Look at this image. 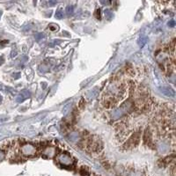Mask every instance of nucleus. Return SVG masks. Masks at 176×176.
<instances>
[{
	"instance_id": "f257e3e1",
	"label": "nucleus",
	"mask_w": 176,
	"mask_h": 176,
	"mask_svg": "<svg viewBox=\"0 0 176 176\" xmlns=\"http://www.w3.org/2000/svg\"><path fill=\"white\" fill-rule=\"evenodd\" d=\"M139 141H140V136H139L138 133H136V134L132 135V136L130 137V138L126 142L125 144L123 145V148L133 149L137 147V144H139Z\"/></svg>"
},
{
	"instance_id": "f03ea898",
	"label": "nucleus",
	"mask_w": 176,
	"mask_h": 176,
	"mask_svg": "<svg viewBox=\"0 0 176 176\" xmlns=\"http://www.w3.org/2000/svg\"><path fill=\"white\" fill-rule=\"evenodd\" d=\"M21 152L25 156H30L35 154V147L31 144H25L21 146Z\"/></svg>"
},
{
	"instance_id": "7ed1b4c3",
	"label": "nucleus",
	"mask_w": 176,
	"mask_h": 176,
	"mask_svg": "<svg viewBox=\"0 0 176 176\" xmlns=\"http://www.w3.org/2000/svg\"><path fill=\"white\" fill-rule=\"evenodd\" d=\"M160 91H161L162 93L165 94L166 96L172 97V96L174 95V91H173L171 87H168V86L162 87V88H160Z\"/></svg>"
},
{
	"instance_id": "20e7f679",
	"label": "nucleus",
	"mask_w": 176,
	"mask_h": 176,
	"mask_svg": "<svg viewBox=\"0 0 176 176\" xmlns=\"http://www.w3.org/2000/svg\"><path fill=\"white\" fill-rule=\"evenodd\" d=\"M144 141L147 144H150L152 142V134L149 130H146L145 134H144Z\"/></svg>"
},
{
	"instance_id": "39448f33",
	"label": "nucleus",
	"mask_w": 176,
	"mask_h": 176,
	"mask_svg": "<svg viewBox=\"0 0 176 176\" xmlns=\"http://www.w3.org/2000/svg\"><path fill=\"white\" fill-rule=\"evenodd\" d=\"M39 70L42 72H47L49 71V65L46 64H42V65H40Z\"/></svg>"
},
{
	"instance_id": "423d86ee",
	"label": "nucleus",
	"mask_w": 176,
	"mask_h": 176,
	"mask_svg": "<svg viewBox=\"0 0 176 176\" xmlns=\"http://www.w3.org/2000/svg\"><path fill=\"white\" fill-rule=\"evenodd\" d=\"M56 19H63L64 18V12H63L62 9H58L57 11L56 12Z\"/></svg>"
},
{
	"instance_id": "0eeeda50",
	"label": "nucleus",
	"mask_w": 176,
	"mask_h": 176,
	"mask_svg": "<svg viewBox=\"0 0 176 176\" xmlns=\"http://www.w3.org/2000/svg\"><path fill=\"white\" fill-rule=\"evenodd\" d=\"M20 94H21V95L24 97L25 100H26V99H29L31 97L30 92H29V91H28V90H23V91H21Z\"/></svg>"
},
{
	"instance_id": "6e6552de",
	"label": "nucleus",
	"mask_w": 176,
	"mask_h": 176,
	"mask_svg": "<svg viewBox=\"0 0 176 176\" xmlns=\"http://www.w3.org/2000/svg\"><path fill=\"white\" fill-rule=\"evenodd\" d=\"M66 13L68 15H72L74 13V7L71 5H69L66 7Z\"/></svg>"
},
{
	"instance_id": "1a4fd4ad",
	"label": "nucleus",
	"mask_w": 176,
	"mask_h": 176,
	"mask_svg": "<svg viewBox=\"0 0 176 176\" xmlns=\"http://www.w3.org/2000/svg\"><path fill=\"white\" fill-rule=\"evenodd\" d=\"M105 17L107 19L110 20L113 18V13L109 10H105Z\"/></svg>"
},
{
	"instance_id": "9d476101",
	"label": "nucleus",
	"mask_w": 176,
	"mask_h": 176,
	"mask_svg": "<svg viewBox=\"0 0 176 176\" xmlns=\"http://www.w3.org/2000/svg\"><path fill=\"white\" fill-rule=\"evenodd\" d=\"M58 26L57 25H56V24H50L49 26V29L50 31H57L58 30Z\"/></svg>"
},
{
	"instance_id": "9b49d317",
	"label": "nucleus",
	"mask_w": 176,
	"mask_h": 176,
	"mask_svg": "<svg viewBox=\"0 0 176 176\" xmlns=\"http://www.w3.org/2000/svg\"><path fill=\"white\" fill-rule=\"evenodd\" d=\"M24 100H25V98L20 93L16 97V101L18 103H21V102H23Z\"/></svg>"
},
{
	"instance_id": "f8f14e48",
	"label": "nucleus",
	"mask_w": 176,
	"mask_h": 176,
	"mask_svg": "<svg viewBox=\"0 0 176 176\" xmlns=\"http://www.w3.org/2000/svg\"><path fill=\"white\" fill-rule=\"evenodd\" d=\"M43 38H44V35H43V33H38V35H35V40H38V42H40V40L42 39H43Z\"/></svg>"
},
{
	"instance_id": "ddd939ff",
	"label": "nucleus",
	"mask_w": 176,
	"mask_h": 176,
	"mask_svg": "<svg viewBox=\"0 0 176 176\" xmlns=\"http://www.w3.org/2000/svg\"><path fill=\"white\" fill-rule=\"evenodd\" d=\"M17 54H18L17 49L13 48V49H12V52H11V56H12V57H14V56H17Z\"/></svg>"
},
{
	"instance_id": "4468645a",
	"label": "nucleus",
	"mask_w": 176,
	"mask_h": 176,
	"mask_svg": "<svg viewBox=\"0 0 176 176\" xmlns=\"http://www.w3.org/2000/svg\"><path fill=\"white\" fill-rule=\"evenodd\" d=\"M168 26H171V28H173L175 26V21L174 20H171V21L168 22Z\"/></svg>"
},
{
	"instance_id": "2eb2a0df",
	"label": "nucleus",
	"mask_w": 176,
	"mask_h": 176,
	"mask_svg": "<svg viewBox=\"0 0 176 176\" xmlns=\"http://www.w3.org/2000/svg\"><path fill=\"white\" fill-rule=\"evenodd\" d=\"M12 77H13V78H15V79H18V78L20 77V73L19 72H18V73H13Z\"/></svg>"
},
{
	"instance_id": "dca6fc26",
	"label": "nucleus",
	"mask_w": 176,
	"mask_h": 176,
	"mask_svg": "<svg viewBox=\"0 0 176 176\" xmlns=\"http://www.w3.org/2000/svg\"><path fill=\"white\" fill-rule=\"evenodd\" d=\"M6 120H8V117H4V116L0 117V123H4V121H5Z\"/></svg>"
},
{
	"instance_id": "f3484780",
	"label": "nucleus",
	"mask_w": 176,
	"mask_h": 176,
	"mask_svg": "<svg viewBox=\"0 0 176 176\" xmlns=\"http://www.w3.org/2000/svg\"><path fill=\"white\" fill-rule=\"evenodd\" d=\"M4 158V153L2 152V151H0V161H1V160H3Z\"/></svg>"
},
{
	"instance_id": "a211bd4d",
	"label": "nucleus",
	"mask_w": 176,
	"mask_h": 176,
	"mask_svg": "<svg viewBox=\"0 0 176 176\" xmlns=\"http://www.w3.org/2000/svg\"><path fill=\"white\" fill-rule=\"evenodd\" d=\"M4 57L3 56H0V65H1L2 64H4Z\"/></svg>"
},
{
	"instance_id": "6ab92c4d",
	"label": "nucleus",
	"mask_w": 176,
	"mask_h": 176,
	"mask_svg": "<svg viewBox=\"0 0 176 176\" xmlns=\"http://www.w3.org/2000/svg\"><path fill=\"white\" fill-rule=\"evenodd\" d=\"M49 4H51V5H53V4H56V2H55V1H51V2H49Z\"/></svg>"
},
{
	"instance_id": "aec40b11",
	"label": "nucleus",
	"mask_w": 176,
	"mask_h": 176,
	"mask_svg": "<svg viewBox=\"0 0 176 176\" xmlns=\"http://www.w3.org/2000/svg\"><path fill=\"white\" fill-rule=\"evenodd\" d=\"M42 85H43V88H46V86H47V85H47L46 83H42Z\"/></svg>"
},
{
	"instance_id": "412c9836",
	"label": "nucleus",
	"mask_w": 176,
	"mask_h": 176,
	"mask_svg": "<svg viewBox=\"0 0 176 176\" xmlns=\"http://www.w3.org/2000/svg\"><path fill=\"white\" fill-rule=\"evenodd\" d=\"M3 89V85H2V84H0V90Z\"/></svg>"
},
{
	"instance_id": "4be33fe9",
	"label": "nucleus",
	"mask_w": 176,
	"mask_h": 176,
	"mask_svg": "<svg viewBox=\"0 0 176 176\" xmlns=\"http://www.w3.org/2000/svg\"><path fill=\"white\" fill-rule=\"evenodd\" d=\"M1 101H2V96L0 95V103H1Z\"/></svg>"
},
{
	"instance_id": "5701e85b",
	"label": "nucleus",
	"mask_w": 176,
	"mask_h": 176,
	"mask_svg": "<svg viewBox=\"0 0 176 176\" xmlns=\"http://www.w3.org/2000/svg\"><path fill=\"white\" fill-rule=\"evenodd\" d=\"M1 14H2V12H0V17H1Z\"/></svg>"
}]
</instances>
